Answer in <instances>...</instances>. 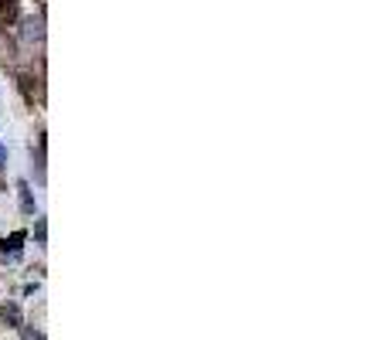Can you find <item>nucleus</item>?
I'll return each mask as SVG.
<instances>
[{
  "label": "nucleus",
  "mask_w": 388,
  "mask_h": 340,
  "mask_svg": "<svg viewBox=\"0 0 388 340\" xmlns=\"http://www.w3.org/2000/svg\"><path fill=\"white\" fill-rule=\"evenodd\" d=\"M20 38L28 41V44H35V41H41L44 38V20L41 18H20Z\"/></svg>",
  "instance_id": "f257e3e1"
},
{
  "label": "nucleus",
  "mask_w": 388,
  "mask_h": 340,
  "mask_svg": "<svg viewBox=\"0 0 388 340\" xmlns=\"http://www.w3.org/2000/svg\"><path fill=\"white\" fill-rule=\"evenodd\" d=\"M0 320H4V327H11V330H20L24 313H20V306L14 300H4V306H0Z\"/></svg>",
  "instance_id": "f03ea898"
},
{
  "label": "nucleus",
  "mask_w": 388,
  "mask_h": 340,
  "mask_svg": "<svg viewBox=\"0 0 388 340\" xmlns=\"http://www.w3.org/2000/svg\"><path fill=\"white\" fill-rule=\"evenodd\" d=\"M24 238H28L24 231H14L11 238H4V259H18V255H20V245H24Z\"/></svg>",
  "instance_id": "7ed1b4c3"
},
{
  "label": "nucleus",
  "mask_w": 388,
  "mask_h": 340,
  "mask_svg": "<svg viewBox=\"0 0 388 340\" xmlns=\"http://www.w3.org/2000/svg\"><path fill=\"white\" fill-rule=\"evenodd\" d=\"M18 190H20V211H24V214H35V194H31V184H28V181H18Z\"/></svg>",
  "instance_id": "20e7f679"
},
{
  "label": "nucleus",
  "mask_w": 388,
  "mask_h": 340,
  "mask_svg": "<svg viewBox=\"0 0 388 340\" xmlns=\"http://www.w3.org/2000/svg\"><path fill=\"white\" fill-rule=\"evenodd\" d=\"M31 82H35L31 75H20V89H24V95H28V102H35V89H31Z\"/></svg>",
  "instance_id": "39448f33"
},
{
  "label": "nucleus",
  "mask_w": 388,
  "mask_h": 340,
  "mask_svg": "<svg viewBox=\"0 0 388 340\" xmlns=\"http://www.w3.org/2000/svg\"><path fill=\"white\" fill-rule=\"evenodd\" d=\"M20 334H24V340H41V334L35 327H28V323H20Z\"/></svg>",
  "instance_id": "423d86ee"
},
{
  "label": "nucleus",
  "mask_w": 388,
  "mask_h": 340,
  "mask_svg": "<svg viewBox=\"0 0 388 340\" xmlns=\"http://www.w3.org/2000/svg\"><path fill=\"white\" fill-rule=\"evenodd\" d=\"M7 167V150H4V143H0V170Z\"/></svg>",
  "instance_id": "0eeeda50"
}]
</instances>
